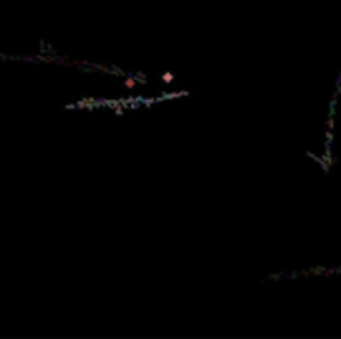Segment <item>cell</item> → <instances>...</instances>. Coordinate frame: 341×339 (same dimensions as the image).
I'll use <instances>...</instances> for the list:
<instances>
[{
    "label": "cell",
    "mask_w": 341,
    "mask_h": 339,
    "mask_svg": "<svg viewBox=\"0 0 341 339\" xmlns=\"http://www.w3.org/2000/svg\"><path fill=\"white\" fill-rule=\"evenodd\" d=\"M162 80H164V82H172V80H174V76H172L170 72H166V74L162 76Z\"/></svg>",
    "instance_id": "obj_1"
},
{
    "label": "cell",
    "mask_w": 341,
    "mask_h": 339,
    "mask_svg": "<svg viewBox=\"0 0 341 339\" xmlns=\"http://www.w3.org/2000/svg\"><path fill=\"white\" fill-rule=\"evenodd\" d=\"M126 86H128V88H134V86H136V80L128 78V80H126Z\"/></svg>",
    "instance_id": "obj_2"
}]
</instances>
